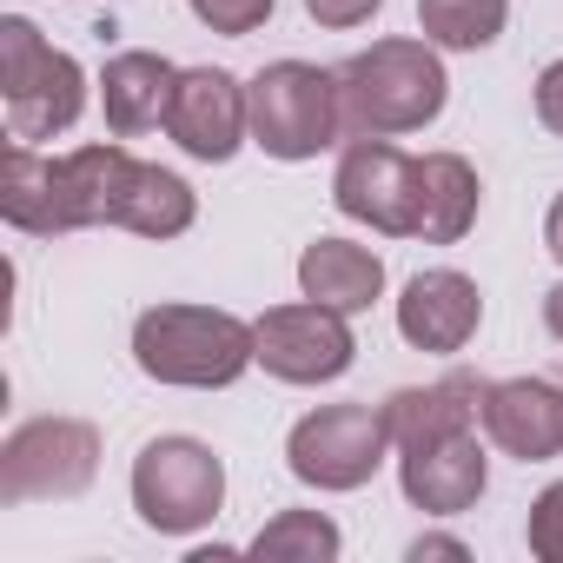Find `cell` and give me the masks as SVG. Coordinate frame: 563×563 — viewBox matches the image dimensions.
<instances>
[{
  "instance_id": "1",
  "label": "cell",
  "mask_w": 563,
  "mask_h": 563,
  "mask_svg": "<svg viewBox=\"0 0 563 563\" xmlns=\"http://www.w3.org/2000/svg\"><path fill=\"white\" fill-rule=\"evenodd\" d=\"M120 159H126V146H80L67 159H47L27 140H14L8 166H0V212H8L14 232H34V239L107 225Z\"/></svg>"
},
{
  "instance_id": "2",
  "label": "cell",
  "mask_w": 563,
  "mask_h": 563,
  "mask_svg": "<svg viewBox=\"0 0 563 563\" xmlns=\"http://www.w3.org/2000/svg\"><path fill=\"white\" fill-rule=\"evenodd\" d=\"M339 80V113L352 140H391V133H418L444 113V60L424 41H372L365 54H352L345 67H332Z\"/></svg>"
},
{
  "instance_id": "3",
  "label": "cell",
  "mask_w": 563,
  "mask_h": 563,
  "mask_svg": "<svg viewBox=\"0 0 563 563\" xmlns=\"http://www.w3.org/2000/svg\"><path fill=\"white\" fill-rule=\"evenodd\" d=\"M133 358L159 385L219 391L245 365H258V332L232 312H212V306H153L133 325Z\"/></svg>"
},
{
  "instance_id": "4",
  "label": "cell",
  "mask_w": 563,
  "mask_h": 563,
  "mask_svg": "<svg viewBox=\"0 0 563 563\" xmlns=\"http://www.w3.org/2000/svg\"><path fill=\"white\" fill-rule=\"evenodd\" d=\"M0 93H8V133L14 140H54L87 107V74L74 54L47 47L34 21L8 14L0 21Z\"/></svg>"
},
{
  "instance_id": "5",
  "label": "cell",
  "mask_w": 563,
  "mask_h": 563,
  "mask_svg": "<svg viewBox=\"0 0 563 563\" xmlns=\"http://www.w3.org/2000/svg\"><path fill=\"white\" fill-rule=\"evenodd\" d=\"M245 107H252V140H258L272 159H319V153L345 133L339 80H332L325 67H306V60L265 67V74L245 87Z\"/></svg>"
},
{
  "instance_id": "6",
  "label": "cell",
  "mask_w": 563,
  "mask_h": 563,
  "mask_svg": "<svg viewBox=\"0 0 563 563\" xmlns=\"http://www.w3.org/2000/svg\"><path fill=\"white\" fill-rule=\"evenodd\" d=\"M225 504V464L199 438H153L133 457V510L159 537L206 530Z\"/></svg>"
},
{
  "instance_id": "7",
  "label": "cell",
  "mask_w": 563,
  "mask_h": 563,
  "mask_svg": "<svg viewBox=\"0 0 563 563\" xmlns=\"http://www.w3.org/2000/svg\"><path fill=\"white\" fill-rule=\"evenodd\" d=\"M100 477V431L80 418H34L0 444V504L80 497Z\"/></svg>"
},
{
  "instance_id": "8",
  "label": "cell",
  "mask_w": 563,
  "mask_h": 563,
  "mask_svg": "<svg viewBox=\"0 0 563 563\" xmlns=\"http://www.w3.org/2000/svg\"><path fill=\"white\" fill-rule=\"evenodd\" d=\"M385 451H391V431H385V411H372V405H319L286 438L292 477L312 484V490H358V484H372Z\"/></svg>"
},
{
  "instance_id": "9",
  "label": "cell",
  "mask_w": 563,
  "mask_h": 563,
  "mask_svg": "<svg viewBox=\"0 0 563 563\" xmlns=\"http://www.w3.org/2000/svg\"><path fill=\"white\" fill-rule=\"evenodd\" d=\"M258 365L272 378H286V385H332L352 372V325L345 312L306 299V306H272L258 325Z\"/></svg>"
},
{
  "instance_id": "10",
  "label": "cell",
  "mask_w": 563,
  "mask_h": 563,
  "mask_svg": "<svg viewBox=\"0 0 563 563\" xmlns=\"http://www.w3.org/2000/svg\"><path fill=\"white\" fill-rule=\"evenodd\" d=\"M166 133H173L192 159H206V166L232 159V153L245 146V133H252L245 87H239L232 74H219V67H192V74H179L173 107H166Z\"/></svg>"
},
{
  "instance_id": "11",
  "label": "cell",
  "mask_w": 563,
  "mask_h": 563,
  "mask_svg": "<svg viewBox=\"0 0 563 563\" xmlns=\"http://www.w3.org/2000/svg\"><path fill=\"white\" fill-rule=\"evenodd\" d=\"M332 199L345 219L411 239V153L385 146V140H352L339 173H332Z\"/></svg>"
},
{
  "instance_id": "12",
  "label": "cell",
  "mask_w": 563,
  "mask_h": 563,
  "mask_svg": "<svg viewBox=\"0 0 563 563\" xmlns=\"http://www.w3.org/2000/svg\"><path fill=\"white\" fill-rule=\"evenodd\" d=\"M398 484H405V497H411L418 510H431V517L471 510V504L484 497V484H490L477 424L444 431V438H431V444H411V451L398 457Z\"/></svg>"
},
{
  "instance_id": "13",
  "label": "cell",
  "mask_w": 563,
  "mask_h": 563,
  "mask_svg": "<svg viewBox=\"0 0 563 563\" xmlns=\"http://www.w3.org/2000/svg\"><path fill=\"white\" fill-rule=\"evenodd\" d=\"M490 444L504 457H523V464H543L563 451V385L550 378H504V385H484V405H477Z\"/></svg>"
},
{
  "instance_id": "14",
  "label": "cell",
  "mask_w": 563,
  "mask_h": 563,
  "mask_svg": "<svg viewBox=\"0 0 563 563\" xmlns=\"http://www.w3.org/2000/svg\"><path fill=\"white\" fill-rule=\"evenodd\" d=\"M477 319H484V299H477L471 278L451 272V265L418 272L411 286H405V299H398V332H405V345L438 352V358L464 352V345L477 339Z\"/></svg>"
},
{
  "instance_id": "15",
  "label": "cell",
  "mask_w": 563,
  "mask_h": 563,
  "mask_svg": "<svg viewBox=\"0 0 563 563\" xmlns=\"http://www.w3.org/2000/svg\"><path fill=\"white\" fill-rule=\"evenodd\" d=\"M192 186L166 166H146V159H120L113 173V206H107V225L120 232H140V239H179L192 225Z\"/></svg>"
},
{
  "instance_id": "16",
  "label": "cell",
  "mask_w": 563,
  "mask_h": 563,
  "mask_svg": "<svg viewBox=\"0 0 563 563\" xmlns=\"http://www.w3.org/2000/svg\"><path fill=\"white\" fill-rule=\"evenodd\" d=\"M477 219V173L457 153H424L411 159V239L424 245H457Z\"/></svg>"
},
{
  "instance_id": "17",
  "label": "cell",
  "mask_w": 563,
  "mask_h": 563,
  "mask_svg": "<svg viewBox=\"0 0 563 563\" xmlns=\"http://www.w3.org/2000/svg\"><path fill=\"white\" fill-rule=\"evenodd\" d=\"M477 405H484V378H477V372H451V378H438V385H405V391H391L378 411H385L391 444L411 451V444H431V438H444V431L477 424Z\"/></svg>"
},
{
  "instance_id": "18",
  "label": "cell",
  "mask_w": 563,
  "mask_h": 563,
  "mask_svg": "<svg viewBox=\"0 0 563 563\" xmlns=\"http://www.w3.org/2000/svg\"><path fill=\"white\" fill-rule=\"evenodd\" d=\"M299 292L352 319L385 292V258L372 245H352V239H312L299 252Z\"/></svg>"
},
{
  "instance_id": "19",
  "label": "cell",
  "mask_w": 563,
  "mask_h": 563,
  "mask_svg": "<svg viewBox=\"0 0 563 563\" xmlns=\"http://www.w3.org/2000/svg\"><path fill=\"white\" fill-rule=\"evenodd\" d=\"M173 87H179V67H173V60H159V54H113L107 74H100L107 126H113L120 140L159 126L166 107H173Z\"/></svg>"
},
{
  "instance_id": "20",
  "label": "cell",
  "mask_w": 563,
  "mask_h": 563,
  "mask_svg": "<svg viewBox=\"0 0 563 563\" xmlns=\"http://www.w3.org/2000/svg\"><path fill=\"white\" fill-rule=\"evenodd\" d=\"M245 550L258 563H332L339 556V523L325 510H278Z\"/></svg>"
},
{
  "instance_id": "21",
  "label": "cell",
  "mask_w": 563,
  "mask_h": 563,
  "mask_svg": "<svg viewBox=\"0 0 563 563\" xmlns=\"http://www.w3.org/2000/svg\"><path fill=\"white\" fill-rule=\"evenodd\" d=\"M504 14L510 0H418V27L424 41L438 47H457V54H477L504 34Z\"/></svg>"
},
{
  "instance_id": "22",
  "label": "cell",
  "mask_w": 563,
  "mask_h": 563,
  "mask_svg": "<svg viewBox=\"0 0 563 563\" xmlns=\"http://www.w3.org/2000/svg\"><path fill=\"white\" fill-rule=\"evenodd\" d=\"M186 8H192L212 34H232V41L272 21V0H186Z\"/></svg>"
},
{
  "instance_id": "23",
  "label": "cell",
  "mask_w": 563,
  "mask_h": 563,
  "mask_svg": "<svg viewBox=\"0 0 563 563\" xmlns=\"http://www.w3.org/2000/svg\"><path fill=\"white\" fill-rule=\"evenodd\" d=\"M530 556L563 563V484H550V490L530 504Z\"/></svg>"
},
{
  "instance_id": "24",
  "label": "cell",
  "mask_w": 563,
  "mask_h": 563,
  "mask_svg": "<svg viewBox=\"0 0 563 563\" xmlns=\"http://www.w3.org/2000/svg\"><path fill=\"white\" fill-rule=\"evenodd\" d=\"M385 8V0H306V14L319 21V27H358V21H372Z\"/></svg>"
},
{
  "instance_id": "25",
  "label": "cell",
  "mask_w": 563,
  "mask_h": 563,
  "mask_svg": "<svg viewBox=\"0 0 563 563\" xmlns=\"http://www.w3.org/2000/svg\"><path fill=\"white\" fill-rule=\"evenodd\" d=\"M537 120L563 140V60H550V67L537 74Z\"/></svg>"
},
{
  "instance_id": "26",
  "label": "cell",
  "mask_w": 563,
  "mask_h": 563,
  "mask_svg": "<svg viewBox=\"0 0 563 563\" xmlns=\"http://www.w3.org/2000/svg\"><path fill=\"white\" fill-rule=\"evenodd\" d=\"M424 556H464V543L457 537H418L411 543V563H424Z\"/></svg>"
},
{
  "instance_id": "27",
  "label": "cell",
  "mask_w": 563,
  "mask_h": 563,
  "mask_svg": "<svg viewBox=\"0 0 563 563\" xmlns=\"http://www.w3.org/2000/svg\"><path fill=\"white\" fill-rule=\"evenodd\" d=\"M543 245H550L556 265H563V192H556V206H550V219H543Z\"/></svg>"
},
{
  "instance_id": "28",
  "label": "cell",
  "mask_w": 563,
  "mask_h": 563,
  "mask_svg": "<svg viewBox=\"0 0 563 563\" xmlns=\"http://www.w3.org/2000/svg\"><path fill=\"white\" fill-rule=\"evenodd\" d=\"M543 325H550V339L563 345V286H550V299H543Z\"/></svg>"
}]
</instances>
